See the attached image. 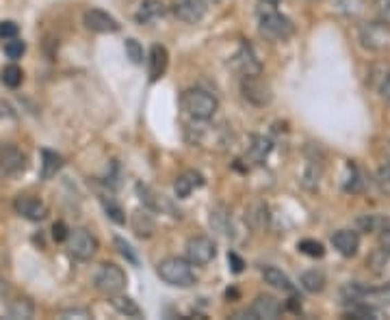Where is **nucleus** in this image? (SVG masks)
Segmentation results:
<instances>
[{"label":"nucleus","mask_w":390,"mask_h":320,"mask_svg":"<svg viewBox=\"0 0 390 320\" xmlns=\"http://www.w3.org/2000/svg\"><path fill=\"white\" fill-rule=\"evenodd\" d=\"M193 264L189 260H182V258H165L156 273L159 277L165 281V284L176 286V288H191L195 284V273L191 269Z\"/></svg>","instance_id":"1"},{"label":"nucleus","mask_w":390,"mask_h":320,"mask_svg":"<svg viewBox=\"0 0 390 320\" xmlns=\"http://www.w3.org/2000/svg\"><path fill=\"white\" fill-rule=\"evenodd\" d=\"M182 108L189 112L193 119H211L217 108H219V102L213 93L204 91V89H187L182 93Z\"/></svg>","instance_id":"2"},{"label":"nucleus","mask_w":390,"mask_h":320,"mask_svg":"<svg viewBox=\"0 0 390 320\" xmlns=\"http://www.w3.org/2000/svg\"><path fill=\"white\" fill-rule=\"evenodd\" d=\"M260 35L269 42H286L289 37L295 33V24L291 17L277 13V11H267L260 15V24H258Z\"/></svg>","instance_id":"3"},{"label":"nucleus","mask_w":390,"mask_h":320,"mask_svg":"<svg viewBox=\"0 0 390 320\" xmlns=\"http://www.w3.org/2000/svg\"><path fill=\"white\" fill-rule=\"evenodd\" d=\"M360 44L362 48L371 50V52H382L386 48H390V22L388 20H371L364 22L358 31Z\"/></svg>","instance_id":"4"},{"label":"nucleus","mask_w":390,"mask_h":320,"mask_svg":"<svg viewBox=\"0 0 390 320\" xmlns=\"http://www.w3.org/2000/svg\"><path fill=\"white\" fill-rule=\"evenodd\" d=\"M94 286L104 296H115L126 288V273L117 264H102L94 277Z\"/></svg>","instance_id":"5"},{"label":"nucleus","mask_w":390,"mask_h":320,"mask_svg":"<svg viewBox=\"0 0 390 320\" xmlns=\"http://www.w3.org/2000/svg\"><path fill=\"white\" fill-rule=\"evenodd\" d=\"M187 139L189 143L193 145H202V147H213L215 145H224L226 139H224V128H215V126H209L206 119H193L189 126H187Z\"/></svg>","instance_id":"6"},{"label":"nucleus","mask_w":390,"mask_h":320,"mask_svg":"<svg viewBox=\"0 0 390 320\" xmlns=\"http://www.w3.org/2000/svg\"><path fill=\"white\" fill-rule=\"evenodd\" d=\"M241 93H243V98L254 104V106H269L273 100V93L271 87L258 76H241Z\"/></svg>","instance_id":"7"},{"label":"nucleus","mask_w":390,"mask_h":320,"mask_svg":"<svg viewBox=\"0 0 390 320\" xmlns=\"http://www.w3.org/2000/svg\"><path fill=\"white\" fill-rule=\"evenodd\" d=\"M67 249L72 258L87 262L98 251V238L87 230H74L70 232V238H67Z\"/></svg>","instance_id":"8"},{"label":"nucleus","mask_w":390,"mask_h":320,"mask_svg":"<svg viewBox=\"0 0 390 320\" xmlns=\"http://www.w3.org/2000/svg\"><path fill=\"white\" fill-rule=\"evenodd\" d=\"M217 255V244L209 236H193L187 242V260L193 267H206Z\"/></svg>","instance_id":"9"},{"label":"nucleus","mask_w":390,"mask_h":320,"mask_svg":"<svg viewBox=\"0 0 390 320\" xmlns=\"http://www.w3.org/2000/svg\"><path fill=\"white\" fill-rule=\"evenodd\" d=\"M137 193H139V199L141 203L145 205L147 210L152 212H161V214H170V217H178L180 219V210H176V205L167 199L165 195H159L156 191H152L150 186H143V184H137Z\"/></svg>","instance_id":"10"},{"label":"nucleus","mask_w":390,"mask_h":320,"mask_svg":"<svg viewBox=\"0 0 390 320\" xmlns=\"http://www.w3.org/2000/svg\"><path fill=\"white\" fill-rule=\"evenodd\" d=\"M230 67L236 74H241V76H258L263 71V65H260L258 56L250 44H243L238 48V52L230 59Z\"/></svg>","instance_id":"11"},{"label":"nucleus","mask_w":390,"mask_h":320,"mask_svg":"<svg viewBox=\"0 0 390 320\" xmlns=\"http://www.w3.org/2000/svg\"><path fill=\"white\" fill-rule=\"evenodd\" d=\"M26 167V156L15 145H0V178H11Z\"/></svg>","instance_id":"12"},{"label":"nucleus","mask_w":390,"mask_h":320,"mask_svg":"<svg viewBox=\"0 0 390 320\" xmlns=\"http://www.w3.org/2000/svg\"><path fill=\"white\" fill-rule=\"evenodd\" d=\"M83 22L94 33H117L120 31V22L102 9H87L83 13Z\"/></svg>","instance_id":"13"},{"label":"nucleus","mask_w":390,"mask_h":320,"mask_svg":"<svg viewBox=\"0 0 390 320\" xmlns=\"http://www.w3.org/2000/svg\"><path fill=\"white\" fill-rule=\"evenodd\" d=\"M15 212L29 219V221H44L48 217V205L33 195H20L15 197Z\"/></svg>","instance_id":"14"},{"label":"nucleus","mask_w":390,"mask_h":320,"mask_svg":"<svg viewBox=\"0 0 390 320\" xmlns=\"http://www.w3.org/2000/svg\"><path fill=\"white\" fill-rule=\"evenodd\" d=\"M209 11V5L206 0H178L176 7H174V13L178 20L187 22V24H197L204 15Z\"/></svg>","instance_id":"15"},{"label":"nucleus","mask_w":390,"mask_h":320,"mask_svg":"<svg viewBox=\"0 0 390 320\" xmlns=\"http://www.w3.org/2000/svg\"><path fill=\"white\" fill-rule=\"evenodd\" d=\"M332 244L341 255L345 258H354L360 247V236L356 230H339L332 234Z\"/></svg>","instance_id":"16"},{"label":"nucleus","mask_w":390,"mask_h":320,"mask_svg":"<svg viewBox=\"0 0 390 320\" xmlns=\"http://www.w3.org/2000/svg\"><path fill=\"white\" fill-rule=\"evenodd\" d=\"M167 63H170L167 48L161 46V44H154L150 48V54H147V76H150L152 83L163 78V74L167 71Z\"/></svg>","instance_id":"17"},{"label":"nucleus","mask_w":390,"mask_h":320,"mask_svg":"<svg viewBox=\"0 0 390 320\" xmlns=\"http://www.w3.org/2000/svg\"><path fill=\"white\" fill-rule=\"evenodd\" d=\"M250 310H252L254 318H269L271 320V318H277L282 314V303L271 294H258Z\"/></svg>","instance_id":"18"},{"label":"nucleus","mask_w":390,"mask_h":320,"mask_svg":"<svg viewBox=\"0 0 390 320\" xmlns=\"http://www.w3.org/2000/svg\"><path fill=\"white\" fill-rule=\"evenodd\" d=\"M211 228L224 238H234V228H232V217L226 205H215L209 217Z\"/></svg>","instance_id":"19"},{"label":"nucleus","mask_w":390,"mask_h":320,"mask_svg":"<svg viewBox=\"0 0 390 320\" xmlns=\"http://www.w3.org/2000/svg\"><path fill=\"white\" fill-rule=\"evenodd\" d=\"M165 11H167V7L163 0H143L135 13V20H137V24H152L154 20L165 15Z\"/></svg>","instance_id":"20"},{"label":"nucleus","mask_w":390,"mask_h":320,"mask_svg":"<svg viewBox=\"0 0 390 320\" xmlns=\"http://www.w3.org/2000/svg\"><path fill=\"white\" fill-rule=\"evenodd\" d=\"M204 186V178L200 171H193V169H189V171H184L176 178V184H174V191L178 197H189L195 188H202Z\"/></svg>","instance_id":"21"},{"label":"nucleus","mask_w":390,"mask_h":320,"mask_svg":"<svg viewBox=\"0 0 390 320\" xmlns=\"http://www.w3.org/2000/svg\"><path fill=\"white\" fill-rule=\"evenodd\" d=\"M245 223L252 230H265L269 225V208L263 201H254L245 208Z\"/></svg>","instance_id":"22"},{"label":"nucleus","mask_w":390,"mask_h":320,"mask_svg":"<svg viewBox=\"0 0 390 320\" xmlns=\"http://www.w3.org/2000/svg\"><path fill=\"white\" fill-rule=\"evenodd\" d=\"M156 230V223L152 219V214L147 210H137L133 212V232L139 238H150Z\"/></svg>","instance_id":"23"},{"label":"nucleus","mask_w":390,"mask_h":320,"mask_svg":"<svg viewBox=\"0 0 390 320\" xmlns=\"http://www.w3.org/2000/svg\"><path fill=\"white\" fill-rule=\"evenodd\" d=\"M111 305H113L115 312H120V314H124L128 318H141L143 316L141 308L137 305V301H133L130 296H124L122 292L115 294V296H111Z\"/></svg>","instance_id":"24"},{"label":"nucleus","mask_w":390,"mask_h":320,"mask_svg":"<svg viewBox=\"0 0 390 320\" xmlns=\"http://www.w3.org/2000/svg\"><path fill=\"white\" fill-rule=\"evenodd\" d=\"M63 167V158L52 152V149H44L42 152V180H50L54 178Z\"/></svg>","instance_id":"25"},{"label":"nucleus","mask_w":390,"mask_h":320,"mask_svg":"<svg viewBox=\"0 0 390 320\" xmlns=\"http://www.w3.org/2000/svg\"><path fill=\"white\" fill-rule=\"evenodd\" d=\"M263 279L267 281L269 286L277 288V290H284V292H295L291 279L275 267H263Z\"/></svg>","instance_id":"26"},{"label":"nucleus","mask_w":390,"mask_h":320,"mask_svg":"<svg viewBox=\"0 0 390 320\" xmlns=\"http://www.w3.org/2000/svg\"><path fill=\"white\" fill-rule=\"evenodd\" d=\"M300 284H302V288H304L306 292L319 294V292H323V288H325V275H323V271H317V269L306 271V273H302V277H300Z\"/></svg>","instance_id":"27"},{"label":"nucleus","mask_w":390,"mask_h":320,"mask_svg":"<svg viewBox=\"0 0 390 320\" xmlns=\"http://www.w3.org/2000/svg\"><path fill=\"white\" fill-rule=\"evenodd\" d=\"M271 141L265 139V137H254L252 139V145L247 149V156L254 160V162H263L269 154H271Z\"/></svg>","instance_id":"28"},{"label":"nucleus","mask_w":390,"mask_h":320,"mask_svg":"<svg viewBox=\"0 0 390 320\" xmlns=\"http://www.w3.org/2000/svg\"><path fill=\"white\" fill-rule=\"evenodd\" d=\"M22 78H24V71L17 67L15 63L3 67V74H0V81H3V85L9 87V89H17V87H20Z\"/></svg>","instance_id":"29"},{"label":"nucleus","mask_w":390,"mask_h":320,"mask_svg":"<svg viewBox=\"0 0 390 320\" xmlns=\"http://www.w3.org/2000/svg\"><path fill=\"white\" fill-rule=\"evenodd\" d=\"M336 9L349 17H360L366 11V0H336Z\"/></svg>","instance_id":"30"},{"label":"nucleus","mask_w":390,"mask_h":320,"mask_svg":"<svg viewBox=\"0 0 390 320\" xmlns=\"http://www.w3.org/2000/svg\"><path fill=\"white\" fill-rule=\"evenodd\" d=\"M297 249H300L308 258H323L325 255V247H323V244L319 240H312V238H304L300 244H297Z\"/></svg>","instance_id":"31"},{"label":"nucleus","mask_w":390,"mask_h":320,"mask_svg":"<svg viewBox=\"0 0 390 320\" xmlns=\"http://www.w3.org/2000/svg\"><path fill=\"white\" fill-rule=\"evenodd\" d=\"M347 171H349V178H347V184H345V191L360 193L364 184H362V176L358 171V167L354 162H347Z\"/></svg>","instance_id":"32"},{"label":"nucleus","mask_w":390,"mask_h":320,"mask_svg":"<svg viewBox=\"0 0 390 320\" xmlns=\"http://www.w3.org/2000/svg\"><path fill=\"white\" fill-rule=\"evenodd\" d=\"M375 184H377V188H380V193H382V195L390 197V160L377 169Z\"/></svg>","instance_id":"33"},{"label":"nucleus","mask_w":390,"mask_h":320,"mask_svg":"<svg viewBox=\"0 0 390 320\" xmlns=\"http://www.w3.org/2000/svg\"><path fill=\"white\" fill-rule=\"evenodd\" d=\"M9 316L11 318H31L33 316V303L26 298H17L15 303L9 308Z\"/></svg>","instance_id":"34"},{"label":"nucleus","mask_w":390,"mask_h":320,"mask_svg":"<svg viewBox=\"0 0 390 320\" xmlns=\"http://www.w3.org/2000/svg\"><path fill=\"white\" fill-rule=\"evenodd\" d=\"M124 46H126V56H128V59L133 61L135 65H141L143 63V48H141V44L130 37V40H126Z\"/></svg>","instance_id":"35"},{"label":"nucleus","mask_w":390,"mask_h":320,"mask_svg":"<svg viewBox=\"0 0 390 320\" xmlns=\"http://www.w3.org/2000/svg\"><path fill=\"white\" fill-rule=\"evenodd\" d=\"M26 52V44L22 40H17V37H13V40H9L5 44V54L9 56V59H22V54Z\"/></svg>","instance_id":"36"},{"label":"nucleus","mask_w":390,"mask_h":320,"mask_svg":"<svg viewBox=\"0 0 390 320\" xmlns=\"http://www.w3.org/2000/svg\"><path fill=\"white\" fill-rule=\"evenodd\" d=\"M104 201V210H106V214L113 219L117 225H124L126 223V217H124V210L120 208V203L113 199V197H108V201L106 199H102Z\"/></svg>","instance_id":"37"},{"label":"nucleus","mask_w":390,"mask_h":320,"mask_svg":"<svg viewBox=\"0 0 390 320\" xmlns=\"http://www.w3.org/2000/svg\"><path fill=\"white\" fill-rule=\"evenodd\" d=\"M113 242H115L117 251H120V253H122V255H124V258H126L128 262H130V264H135V267L139 264V258H137V253L133 251V247H130V244H128V242H126L124 238L115 236V240H113Z\"/></svg>","instance_id":"38"},{"label":"nucleus","mask_w":390,"mask_h":320,"mask_svg":"<svg viewBox=\"0 0 390 320\" xmlns=\"http://www.w3.org/2000/svg\"><path fill=\"white\" fill-rule=\"evenodd\" d=\"M386 221L384 219H380V217H373V214H366V217H360L358 219V228L362 230V232H373L377 225L382 228Z\"/></svg>","instance_id":"39"},{"label":"nucleus","mask_w":390,"mask_h":320,"mask_svg":"<svg viewBox=\"0 0 390 320\" xmlns=\"http://www.w3.org/2000/svg\"><path fill=\"white\" fill-rule=\"evenodd\" d=\"M388 74H390L388 65H373V69H371V83H373L375 89L382 87V83L388 78Z\"/></svg>","instance_id":"40"},{"label":"nucleus","mask_w":390,"mask_h":320,"mask_svg":"<svg viewBox=\"0 0 390 320\" xmlns=\"http://www.w3.org/2000/svg\"><path fill=\"white\" fill-rule=\"evenodd\" d=\"M17 33H20V26H17L15 22H11V20L0 22V40H13V37H17Z\"/></svg>","instance_id":"41"},{"label":"nucleus","mask_w":390,"mask_h":320,"mask_svg":"<svg viewBox=\"0 0 390 320\" xmlns=\"http://www.w3.org/2000/svg\"><path fill=\"white\" fill-rule=\"evenodd\" d=\"M52 238L57 240V242H63L70 238V230H67V225L63 221H57L52 225Z\"/></svg>","instance_id":"42"},{"label":"nucleus","mask_w":390,"mask_h":320,"mask_svg":"<svg viewBox=\"0 0 390 320\" xmlns=\"http://www.w3.org/2000/svg\"><path fill=\"white\" fill-rule=\"evenodd\" d=\"M380 244H382V249L390 255V221H386L382 225V230H380Z\"/></svg>","instance_id":"43"},{"label":"nucleus","mask_w":390,"mask_h":320,"mask_svg":"<svg viewBox=\"0 0 390 320\" xmlns=\"http://www.w3.org/2000/svg\"><path fill=\"white\" fill-rule=\"evenodd\" d=\"M373 7L382 20L390 22V0H373Z\"/></svg>","instance_id":"44"},{"label":"nucleus","mask_w":390,"mask_h":320,"mask_svg":"<svg viewBox=\"0 0 390 320\" xmlns=\"http://www.w3.org/2000/svg\"><path fill=\"white\" fill-rule=\"evenodd\" d=\"M228 262H230V269H232V273H243V269H245V262H243V258H241L238 253L230 251V253H228Z\"/></svg>","instance_id":"45"},{"label":"nucleus","mask_w":390,"mask_h":320,"mask_svg":"<svg viewBox=\"0 0 390 320\" xmlns=\"http://www.w3.org/2000/svg\"><path fill=\"white\" fill-rule=\"evenodd\" d=\"M63 318H70V316H81V318H91V314L87 310H63L61 312Z\"/></svg>","instance_id":"46"},{"label":"nucleus","mask_w":390,"mask_h":320,"mask_svg":"<svg viewBox=\"0 0 390 320\" xmlns=\"http://www.w3.org/2000/svg\"><path fill=\"white\" fill-rule=\"evenodd\" d=\"M0 117H13V108L5 100H0Z\"/></svg>","instance_id":"47"},{"label":"nucleus","mask_w":390,"mask_h":320,"mask_svg":"<svg viewBox=\"0 0 390 320\" xmlns=\"http://www.w3.org/2000/svg\"><path fill=\"white\" fill-rule=\"evenodd\" d=\"M380 93H382V96L390 102V74H388V78L382 83V87H380Z\"/></svg>","instance_id":"48"},{"label":"nucleus","mask_w":390,"mask_h":320,"mask_svg":"<svg viewBox=\"0 0 390 320\" xmlns=\"http://www.w3.org/2000/svg\"><path fill=\"white\" fill-rule=\"evenodd\" d=\"M263 3H267V5H277L280 0H263Z\"/></svg>","instance_id":"49"},{"label":"nucleus","mask_w":390,"mask_h":320,"mask_svg":"<svg viewBox=\"0 0 390 320\" xmlns=\"http://www.w3.org/2000/svg\"><path fill=\"white\" fill-rule=\"evenodd\" d=\"M386 156H388V160H390V141H388V147H386Z\"/></svg>","instance_id":"50"}]
</instances>
